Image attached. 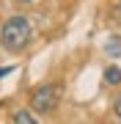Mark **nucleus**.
I'll return each mask as SVG.
<instances>
[{
    "instance_id": "nucleus-1",
    "label": "nucleus",
    "mask_w": 121,
    "mask_h": 124,
    "mask_svg": "<svg viewBox=\"0 0 121 124\" xmlns=\"http://www.w3.org/2000/svg\"><path fill=\"white\" fill-rule=\"evenodd\" d=\"M30 36H33V28L28 22V17H8L6 25H3V31H0V41H3L6 50L19 53V50L28 47Z\"/></svg>"
},
{
    "instance_id": "nucleus-2",
    "label": "nucleus",
    "mask_w": 121,
    "mask_h": 124,
    "mask_svg": "<svg viewBox=\"0 0 121 124\" xmlns=\"http://www.w3.org/2000/svg\"><path fill=\"white\" fill-rule=\"evenodd\" d=\"M58 99H61L58 85H41V88L33 91V97H30V108H33L36 113H52L55 108H58Z\"/></svg>"
},
{
    "instance_id": "nucleus-3",
    "label": "nucleus",
    "mask_w": 121,
    "mask_h": 124,
    "mask_svg": "<svg viewBox=\"0 0 121 124\" xmlns=\"http://www.w3.org/2000/svg\"><path fill=\"white\" fill-rule=\"evenodd\" d=\"M105 53L110 58H121V36H110V39L105 41Z\"/></svg>"
},
{
    "instance_id": "nucleus-4",
    "label": "nucleus",
    "mask_w": 121,
    "mask_h": 124,
    "mask_svg": "<svg viewBox=\"0 0 121 124\" xmlns=\"http://www.w3.org/2000/svg\"><path fill=\"white\" fill-rule=\"evenodd\" d=\"M105 83L107 85H118L121 83V69L118 66H107L105 69Z\"/></svg>"
},
{
    "instance_id": "nucleus-5",
    "label": "nucleus",
    "mask_w": 121,
    "mask_h": 124,
    "mask_svg": "<svg viewBox=\"0 0 121 124\" xmlns=\"http://www.w3.org/2000/svg\"><path fill=\"white\" fill-rule=\"evenodd\" d=\"M14 124H36V119H33L28 110H17L14 113Z\"/></svg>"
},
{
    "instance_id": "nucleus-6",
    "label": "nucleus",
    "mask_w": 121,
    "mask_h": 124,
    "mask_svg": "<svg viewBox=\"0 0 121 124\" xmlns=\"http://www.w3.org/2000/svg\"><path fill=\"white\" fill-rule=\"evenodd\" d=\"M113 17L121 22V0H116V3H113Z\"/></svg>"
},
{
    "instance_id": "nucleus-7",
    "label": "nucleus",
    "mask_w": 121,
    "mask_h": 124,
    "mask_svg": "<svg viewBox=\"0 0 121 124\" xmlns=\"http://www.w3.org/2000/svg\"><path fill=\"white\" fill-rule=\"evenodd\" d=\"M113 113H116V116H118V119H121V97L116 99V105H113Z\"/></svg>"
},
{
    "instance_id": "nucleus-8",
    "label": "nucleus",
    "mask_w": 121,
    "mask_h": 124,
    "mask_svg": "<svg viewBox=\"0 0 121 124\" xmlns=\"http://www.w3.org/2000/svg\"><path fill=\"white\" fill-rule=\"evenodd\" d=\"M8 72H11V66H0V77H6Z\"/></svg>"
},
{
    "instance_id": "nucleus-9",
    "label": "nucleus",
    "mask_w": 121,
    "mask_h": 124,
    "mask_svg": "<svg viewBox=\"0 0 121 124\" xmlns=\"http://www.w3.org/2000/svg\"><path fill=\"white\" fill-rule=\"evenodd\" d=\"M19 3H30V0H19Z\"/></svg>"
}]
</instances>
